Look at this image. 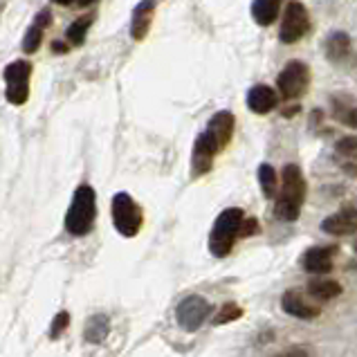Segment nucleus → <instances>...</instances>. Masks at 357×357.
<instances>
[{
  "instance_id": "1",
  "label": "nucleus",
  "mask_w": 357,
  "mask_h": 357,
  "mask_svg": "<svg viewBox=\"0 0 357 357\" xmlns=\"http://www.w3.org/2000/svg\"><path fill=\"white\" fill-rule=\"evenodd\" d=\"M234 128H236V117H234L229 110H218V113L209 119L207 128L200 132L196 137V144H193V153H191L193 176L198 178L211 171L213 158L231 142Z\"/></svg>"
},
{
  "instance_id": "2",
  "label": "nucleus",
  "mask_w": 357,
  "mask_h": 357,
  "mask_svg": "<svg viewBox=\"0 0 357 357\" xmlns=\"http://www.w3.org/2000/svg\"><path fill=\"white\" fill-rule=\"evenodd\" d=\"M305 185L303 171L299 165H285L281 171V191L277 198V205H274V216L283 222H294L299 218L303 200H305Z\"/></svg>"
},
{
  "instance_id": "3",
  "label": "nucleus",
  "mask_w": 357,
  "mask_h": 357,
  "mask_svg": "<svg viewBox=\"0 0 357 357\" xmlns=\"http://www.w3.org/2000/svg\"><path fill=\"white\" fill-rule=\"evenodd\" d=\"M97 218V193L90 185H79L73 202H70V209L66 213V229L73 234V236H86V234L93 231Z\"/></svg>"
},
{
  "instance_id": "4",
  "label": "nucleus",
  "mask_w": 357,
  "mask_h": 357,
  "mask_svg": "<svg viewBox=\"0 0 357 357\" xmlns=\"http://www.w3.org/2000/svg\"><path fill=\"white\" fill-rule=\"evenodd\" d=\"M245 220V211L241 207H229L220 211L209 234V252L216 259H225L234 250V243L241 238V227Z\"/></svg>"
},
{
  "instance_id": "5",
  "label": "nucleus",
  "mask_w": 357,
  "mask_h": 357,
  "mask_svg": "<svg viewBox=\"0 0 357 357\" xmlns=\"http://www.w3.org/2000/svg\"><path fill=\"white\" fill-rule=\"evenodd\" d=\"M310 88V68L303 61H290L277 77V93L283 101H299Z\"/></svg>"
},
{
  "instance_id": "6",
  "label": "nucleus",
  "mask_w": 357,
  "mask_h": 357,
  "mask_svg": "<svg viewBox=\"0 0 357 357\" xmlns=\"http://www.w3.org/2000/svg\"><path fill=\"white\" fill-rule=\"evenodd\" d=\"M110 213H113L115 229L121 236H126V238L137 236L142 229V222H144V213H142L139 205L128 193H117L113 198V205H110Z\"/></svg>"
},
{
  "instance_id": "7",
  "label": "nucleus",
  "mask_w": 357,
  "mask_h": 357,
  "mask_svg": "<svg viewBox=\"0 0 357 357\" xmlns=\"http://www.w3.org/2000/svg\"><path fill=\"white\" fill-rule=\"evenodd\" d=\"M310 29V14L303 3L292 0L285 5L283 16H281V27H279V40L283 45H294L308 34Z\"/></svg>"
},
{
  "instance_id": "8",
  "label": "nucleus",
  "mask_w": 357,
  "mask_h": 357,
  "mask_svg": "<svg viewBox=\"0 0 357 357\" xmlns=\"http://www.w3.org/2000/svg\"><path fill=\"white\" fill-rule=\"evenodd\" d=\"M211 314V303L202 297V294H189L185 297L176 308V321L182 331L187 333H196L202 328V324L207 321Z\"/></svg>"
},
{
  "instance_id": "9",
  "label": "nucleus",
  "mask_w": 357,
  "mask_h": 357,
  "mask_svg": "<svg viewBox=\"0 0 357 357\" xmlns=\"http://www.w3.org/2000/svg\"><path fill=\"white\" fill-rule=\"evenodd\" d=\"M29 77H32V66L27 61H14L9 63L3 73V79L7 84V101L14 106H23L29 97Z\"/></svg>"
},
{
  "instance_id": "10",
  "label": "nucleus",
  "mask_w": 357,
  "mask_h": 357,
  "mask_svg": "<svg viewBox=\"0 0 357 357\" xmlns=\"http://www.w3.org/2000/svg\"><path fill=\"white\" fill-rule=\"evenodd\" d=\"M337 254V245H314L308 248L301 257V268L319 277V274H328L333 270V259Z\"/></svg>"
},
{
  "instance_id": "11",
  "label": "nucleus",
  "mask_w": 357,
  "mask_h": 357,
  "mask_svg": "<svg viewBox=\"0 0 357 357\" xmlns=\"http://www.w3.org/2000/svg\"><path fill=\"white\" fill-rule=\"evenodd\" d=\"M321 231L328 236H351L357 231V207L346 205L321 220Z\"/></svg>"
},
{
  "instance_id": "12",
  "label": "nucleus",
  "mask_w": 357,
  "mask_h": 357,
  "mask_svg": "<svg viewBox=\"0 0 357 357\" xmlns=\"http://www.w3.org/2000/svg\"><path fill=\"white\" fill-rule=\"evenodd\" d=\"M281 308L294 319H303V321H312L319 317V308L310 301H305L297 290H288L283 292L281 297Z\"/></svg>"
},
{
  "instance_id": "13",
  "label": "nucleus",
  "mask_w": 357,
  "mask_h": 357,
  "mask_svg": "<svg viewBox=\"0 0 357 357\" xmlns=\"http://www.w3.org/2000/svg\"><path fill=\"white\" fill-rule=\"evenodd\" d=\"M279 106V93L270 86L259 84L248 90V108L257 115H268Z\"/></svg>"
},
{
  "instance_id": "14",
  "label": "nucleus",
  "mask_w": 357,
  "mask_h": 357,
  "mask_svg": "<svg viewBox=\"0 0 357 357\" xmlns=\"http://www.w3.org/2000/svg\"><path fill=\"white\" fill-rule=\"evenodd\" d=\"M351 50H353V38L346 32H342V29H335V32L326 36L324 52L331 63H344L351 56Z\"/></svg>"
},
{
  "instance_id": "15",
  "label": "nucleus",
  "mask_w": 357,
  "mask_h": 357,
  "mask_svg": "<svg viewBox=\"0 0 357 357\" xmlns=\"http://www.w3.org/2000/svg\"><path fill=\"white\" fill-rule=\"evenodd\" d=\"M155 12V0H142V3L132 9L130 18V34L135 40H142L151 29V18Z\"/></svg>"
},
{
  "instance_id": "16",
  "label": "nucleus",
  "mask_w": 357,
  "mask_h": 357,
  "mask_svg": "<svg viewBox=\"0 0 357 357\" xmlns=\"http://www.w3.org/2000/svg\"><path fill=\"white\" fill-rule=\"evenodd\" d=\"M283 0H254L252 3V18L254 23L261 27H270L272 23H277V18L281 14Z\"/></svg>"
},
{
  "instance_id": "17",
  "label": "nucleus",
  "mask_w": 357,
  "mask_h": 357,
  "mask_svg": "<svg viewBox=\"0 0 357 357\" xmlns=\"http://www.w3.org/2000/svg\"><path fill=\"white\" fill-rule=\"evenodd\" d=\"M308 294L312 299L331 301L342 294V283L335 279H312L308 281Z\"/></svg>"
},
{
  "instance_id": "18",
  "label": "nucleus",
  "mask_w": 357,
  "mask_h": 357,
  "mask_svg": "<svg viewBox=\"0 0 357 357\" xmlns=\"http://www.w3.org/2000/svg\"><path fill=\"white\" fill-rule=\"evenodd\" d=\"M110 333V319L106 314H93L88 321H86V328H84V337L90 344H101Z\"/></svg>"
},
{
  "instance_id": "19",
  "label": "nucleus",
  "mask_w": 357,
  "mask_h": 357,
  "mask_svg": "<svg viewBox=\"0 0 357 357\" xmlns=\"http://www.w3.org/2000/svg\"><path fill=\"white\" fill-rule=\"evenodd\" d=\"M259 185L265 198H274V193H277V187H279V173L272 165H268V162H263L259 167Z\"/></svg>"
},
{
  "instance_id": "20",
  "label": "nucleus",
  "mask_w": 357,
  "mask_h": 357,
  "mask_svg": "<svg viewBox=\"0 0 357 357\" xmlns=\"http://www.w3.org/2000/svg\"><path fill=\"white\" fill-rule=\"evenodd\" d=\"M335 151H337V155L342 158V160H346L344 162V169L349 171V176H351V162L357 158V137L355 135H346V137H342V139H337V144H335Z\"/></svg>"
},
{
  "instance_id": "21",
  "label": "nucleus",
  "mask_w": 357,
  "mask_h": 357,
  "mask_svg": "<svg viewBox=\"0 0 357 357\" xmlns=\"http://www.w3.org/2000/svg\"><path fill=\"white\" fill-rule=\"evenodd\" d=\"M90 25H93V16H81V18H77L75 23L68 27L66 38H68L73 45H84V40H86V36H88Z\"/></svg>"
},
{
  "instance_id": "22",
  "label": "nucleus",
  "mask_w": 357,
  "mask_h": 357,
  "mask_svg": "<svg viewBox=\"0 0 357 357\" xmlns=\"http://www.w3.org/2000/svg\"><path fill=\"white\" fill-rule=\"evenodd\" d=\"M333 106H335V113L333 115L337 117L344 126L357 130V106L344 104V101H333Z\"/></svg>"
},
{
  "instance_id": "23",
  "label": "nucleus",
  "mask_w": 357,
  "mask_h": 357,
  "mask_svg": "<svg viewBox=\"0 0 357 357\" xmlns=\"http://www.w3.org/2000/svg\"><path fill=\"white\" fill-rule=\"evenodd\" d=\"M43 32H45V27H40L38 23H34L32 27H29L27 32H25V36H23V52L34 54L36 50L40 47V40H43Z\"/></svg>"
},
{
  "instance_id": "24",
  "label": "nucleus",
  "mask_w": 357,
  "mask_h": 357,
  "mask_svg": "<svg viewBox=\"0 0 357 357\" xmlns=\"http://www.w3.org/2000/svg\"><path fill=\"white\" fill-rule=\"evenodd\" d=\"M243 317V308L236 303H227V305H222L220 312L216 314V319H213V324H229V321H236Z\"/></svg>"
},
{
  "instance_id": "25",
  "label": "nucleus",
  "mask_w": 357,
  "mask_h": 357,
  "mask_svg": "<svg viewBox=\"0 0 357 357\" xmlns=\"http://www.w3.org/2000/svg\"><path fill=\"white\" fill-rule=\"evenodd\" d=\"M68 324H70V314L63 310V312H59L56 317H54V321H52V326H50V335L56 340V337H61V333H63L66 328H68Z\"/></svg>"
},
{
  "instance_id": "26",
  "label": "nucleus",
  "mask_w": 357,
  "mask_h": 357,
  "mask_svg": "<svg viewBox=\"0 0 357 357\" xmlns=\"http://www.w3.org/2000/svg\"><path fill=\"white\" fill-rule=\"evenodd\" d=\"M259 231V220L257 218H245L243 220V227H241V238H248L254 236Z\"/></svg>"
},
{
  "instance_id": "27",
  "label": "nucleus",
  "mask_w": 357,
  "mask_h": 357,
  "mask_svg": "<svg viewBox=\"0 0 357 357\" xmlns=\"http://www.w3.org/2000/svg\"><path fill=\"white\" fill-rule=\"evenodd\" d=\"M272 357H308V349L305 346H292V349H285L279 355H272Z\"/></svg>"
},
{
  "instance_id": "28",
  "label": "nucleus",
  "mask_w": 357,
  "mask_h": 357,
  "mask_svg": "<svg viewBox=\"0 0 357 357\" xmlns=\"http://www.w3.org/2000/svg\"><path fill=\"white\" fill-rule=\"evenodd\" d=\"M52 3L61 5V7H88L97 3V0H52Z\"/></svg>"
},
{
  "instance_id": "29",
  "label": "nucleus",
  "mask_w": 357,
  "mask_h": 357,
  "mask_svg": "<svg viewBox=\"0 0 357 357\" xmlns=\"http://www.w3.org/2000/svg\"><path fill=\"white\" fill-rule=\"evenodd\" d=\"M52 50H54V52H66L68 47H66L63 43H54V45H52Z\"/></svg>"
},
{
  "instance_id": "30",
  "label": "nucleus",
  "mask_w": 357,
  "mask_h": 357,
  "mask_svg": "<svg viewBox=\"0 0 357 357\" xmlns=\"http://www.w3.org/2000/svg\"><path fill=\"white\" fill-rule=\"evenodd\" d=\"M355 252H357V241H355Z\"/></svg>"
}]
</instances>
